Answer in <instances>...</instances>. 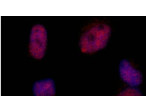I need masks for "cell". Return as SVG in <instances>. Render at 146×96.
I'll use <instances>...</instances> for the list:
<instances>
[{"instance_id": "6da1fadb", "label": "cell", "mask_w": 146, "mask_h": 96, "mask_svg": "<svg viewBox=\"0 0 146 96\" xmlns=\"http://www.w3.org/2000/svg\"><path fill=\"white\" fill-rule=\"evenodd\" d=\"M109 26L101 22L94 23L82 34L80 40V47L82 53L92 54L104 49L111 35Z\"/></svg>"}, {"instance_id": "7a4b0ae2", "label": "cell", "mask_w": 146, "mask_h": 96, "mask_svg": "<svg viewBox=\"0 0 146 96\" xmlns=\"http://www.w3.org/2000/svg\"><path fill=\"white\" fill-rule=\"evenodd\" d=\"M47 32L45 28L41 25L33 27L30 34L29 50L30 55L36 59L43 58L46 47Z\"/></svg>"}, {"instance_id": "3957f363", "label": "cell", "mask_w": 146, "mask_h": 96, "mask_svg": "<svg viewBox=\"0 0 146 96\" xmlns=\"http://www.w3.org/2000/svg\"><path fill=\"white\" fill-rule=\"evenodd\" d=\"M119 74L122 80L132 87L138 86L142 83L143 76L127 60L121 61L119 64Z\"/></svg>"}, {"instance_id": "277c9868", "label": "cell", "mask_w": 146, "mask_h": 96, "mask_svg": "<svg viewBox=\"0 0 146 96\" xmlns=\"http://www.w3.org/2000/svg\"><path fill=\"white\" fill-rule=\"evenodd\" d=\"M34 96H54L56 93L55 84L50 78L36 81L33 87Z\"/></svg>"}, {"instance_id": "5b68a950", "label": "cell", "mask_w": 146, "mask_h": 96, "mask_svg": "<svg viewBox=\"0 0 146 96\" xmlns=\"http://www.w3.org/2000/svg\"><path fill=\"white\" fill-rule=\"evenodd\" d=\"M117 96H143L141 91L135 87H128L124 89Z\"/></svg>"}]
</instances>
